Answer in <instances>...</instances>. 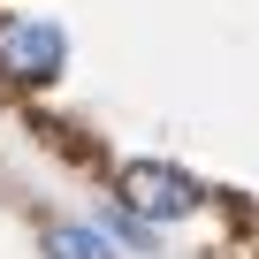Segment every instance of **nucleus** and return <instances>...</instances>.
<instances>
[{
  "mask_svg": "<svg viewBox=\"0 0 259 259\" xmlns=\"http://www.w3.org/2000/svg\"><path fill=\"white\" fill-rule=\"evenodd\" d=\"M114 191H122V213H138L145 229H153V221H183V213L206 198L198 176H183V168H168V160H130Z\"/></svg>",
  "mask_w": 259,
  "mask_h": 259,
  "instance_id": "1",
  "label": "nucleus"
},
{
  "mask_svg": "<svg viewBox=\"0 0 259 259\" xmlns=\"http://www.w3.org/2000/svg\"><path fill=\"white\" fill-rule=\"evenodd\" d=\"M69 69V31L46 16H16L0 23V76L8 84H54Z\"/></svg>",
  "mask_w": 259,
  "mask_h": 259,
  "instance_id": "2",
  "label": "nucleus"
},
{
  "mask_svg": "<svg viewBox=\"0 0 259 259\" xmlns=\"http://www.w3.org/2000/svg\"><path fill=\"white\" fill-rule=\"evenodd\" d=\"M46 259H114V244H107V229L69 221V229H46Z\"/></svg>",
  "mask_w": 259,
  "mask_h": 259,
  "instance_id": "3",
  "label": "nucleus"
},
{
  "mask_svg": "<svg viewBox=\"0 0 259 259\" xmlns=\"http://www.w3.org/2000/svg\"><path fill=\"white\" fill-rule=\"evenodd\" d=\"M107 244H138V251H153V229H145L138 213H122V206H107Z\"/></svg>",
  "mask_w": 259,
  "mask_h": 259,
  "instance_id": "4",
  "label": "nucleus"
}]
</instances>
